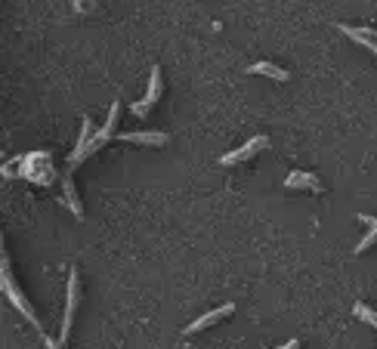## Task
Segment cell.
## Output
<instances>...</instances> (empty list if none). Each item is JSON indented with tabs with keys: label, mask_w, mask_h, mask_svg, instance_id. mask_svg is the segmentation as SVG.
<instances>
[{
	"label": "cell",
	"mask_w": 377,
	"mask_h": 349,
	"mask_svg": "<svg viewBox=\"0 0 377 349\" xmlns=\"http://www.w3.org/2000/svg\"><path fill=\"white\" fill-rule=\"evenodd\" d=\"M337 28L344 31L346 38H353L356 43H362V47H365L368 53H374V56H377V41H371L368 34H362V28H353V25H337Z\"/></svg>",
	"instance_id": "obj_10"
},
{
	"label": "cell",
	"mask_w": 377,
	"mask_h": 349,
	"mask_svg": "<svg viewBox=\"0 0 377 349\" xmlns=\"http://www.w3.org/2000/svg\"><path fill=\"white\" fill-rule=\"evenodd\" d=\"M4 291H6V297H10V303H13V306L19 309L22 316L28 318L34 328H41V318L34 316V309L28 306V300H25V297H22V291L13 284V272H10V263H6V257H4Z\"/></svg>",
	"instance_id": "obj_3"
},
{
	"label": "cell",
	"mask_w": 377,
	"mask_h": 349,
	"mask_svg": "<svg viewBox=\"0 0 377 349\" xmlns=\"http://www.w3.org/2000/svg\"><path fill=\"white\" fill-rule=\"evenodd\" d=\"M118 112H121V102L115 100V105H112V112H109V121H105V127L100 130V133H93L90 136V142L87 146H75V151L68 155V167H78L80 161H84L87 155H93V151H100L105 142L112 139V133H115V124H118Z\"/></svg>",
	"instance_id": "obj_1"
},
{
	"label": "cell",
	"mask_w": 377,
	"mask_h": 349,
	"mask_svg": "<svg viewBox=\"0 0 377 349\" xmlns=\"http://www.w3.org/2000/svg\"><path fill=\"white\" fill-rule=\"evenodd\" d=\"M78 272L71 269L68 272V306H65V318H62V334H59V346H65V340L71 334V316H75V306H78Z\"/></svg>",
	"instance_id": "obj_5"
},
{
	"label": "cell",
	"mask_w": 377,
	"mask_h": 349,
	"mask_svg": "<svg viewBox=\"0 0 377 349\" xmlns=\"http://www.w3.org/2000/svg\"><path fill=\"white\" fill-rule=\"evenodd\" d=\"M232 312H235V306H232V303H223V306H217V309H211V312H204L201 318H195L192 325H188L183 334L188 337V334H198V331H204V328H211V325H217L220 318H226V316H232Z\"/></svg>",
	"instance_id": "obj_7"
},
{
	"label": "cell",
	"mask_w": 377,
	"mask_h": 349,
	"mask_svg": "<svg viewBox=\"0 0 377 349\" xmlns=\"http://www.w3.org/2000/svg\"><path fill=\"white\" fill-rule=\"evenodd\" d=\"M124 142H139V146H152V149H161L167 146L170 136L164 130H137V133H121Z\"/></svg>",
	"instance_id": "obj_8"
},
{
	"label": "cell",
	"mask_w": 377,
	"mask_h": 349,
	"mask_svg": "<svg viewBox=\"0 0 377 349\" xmlns=\"http://www.w3.org/2000/svg\"><path fill=\"white\" fill-rule=\"evenodd\" d=\"M248 75H263V77H272V80H288L291 71L275 65V62H254V65H248Z\"/></svg>",
	"instance_id": "obj_9"
},
{
	"label": "cell",
	"mask_w": 377,
	"mask_h": 349,
	"mask_svg": "<svg viewBox=\"0 0 377 349\" xmlns=\"http://www.w3.org/2000/svg\"><path fill=\"white\" fill-rule=\"evenodd\" d=\"M161 93H164V77H161V68L155 65V68H152V75H149L146 96H142L139 102H133V105H130V112H133V114H139V118H146V114L152 112V105H155V102L161 100Z\"/></svg>",
	"instance_id": "obj_2"
},
{
	"label": "cell",
	"mask_w": 377,
	"mask_h": 349,
	"mask_svg": "<svg viewBox=\"0 0 377 349\" xmlns=\"http://www.w3.org/2000/svg\"><path fill=\"white\" fill-rule=\"evenodd\" d=\"M353 312H356V316H359V318L365 321V325H371V328L377 331V309L365 306V303H356V306H353Z\"/></svg>",
	"instance_id": "obj_12"
},
{
	"label": "cell",
	"mask_w": 377,
	"mask_h": 349,
	"mask_svg": "<svg viewBox=\"0 0 377 349\" xmlns=\"http://www.w3.org/2000/svg\"><path fill=\"white\" fill-rule=\"evenodd\" d=\"M62 204H68V210L75 213V217H84V210H80V201L75 195V186H71V176L65 173V186H62Z\"/></svg>",
	"instance_id": "obj_11"
},
{
	"label": "cell",
	"mask_w": 377,
	"mask_h": 349,
	"mask_svg": "<svg viewBox=\"0 0 377 349\" xmlns=\"http://www.w3.org/2000/svg\"><path fill=\"white\" fill-rule=\"evenodd\" d=\"M90 133H93V124H90V118H84V124H80V136H78V146H87V142H90Z\"/></svg>",
	"instance_id": "obj_13"
},
{
	"label": "cell",
	"mask_w": 377,
	"mask_h": 349,
	"mask_svg": "<svg viewBox=\"0 0 377 349\" xmlns=\"http://www.w3.org/2000/svg\"><path fill=\"white\" fill-rule=\"evenodd\" d=\"M285 189H307V192H316L322 195L325 192V186L316 173H307V170H294V173L285 176Z\"/></svg>",
	"instance_id": "obj_6"
},
{
	"label": "cell",
	"mask_w": 377,
	"mask_h": 349,
	"mask_svg": "<svg viewBox=\"0 0 377 349\" xmlns=\"http://www.w3.org/2000/svg\"><path fill=\"white\" fill-rule=\"evenodd\" d=\"M269 146V136H254V139H248L241 149H235V151H226V155L220 158V164L223 167H232V164H241V161H250L257 155V151H263Z\"/></svg>",
	"instance_id": "obj_4"
}]
</instances>
